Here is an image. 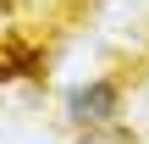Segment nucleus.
<instances>
[{
  "instance_id": "nucleus-1",
  "label": "nucleus",
  "mask_w": 149,
  "mask_h": 144,
  "mask_svg": "<svg viewBox=\"0 0 149 144\" xmlns=\"http://www.w3.org/2000/svg\"><path fill=\"white\" fill-rule=\"evenodd\" d=\"M116 105H122V94H116V83H111V78L83 83V89H72V94H66V117H72L77 128H105V122L116 117Z\"/></svg>"
}]
</instances>
